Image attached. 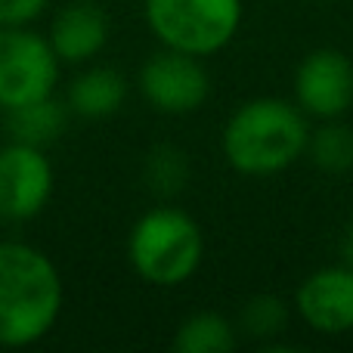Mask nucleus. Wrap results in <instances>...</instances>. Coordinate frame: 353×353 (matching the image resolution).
I'll return each instance as SVG.
<instances>
[{
  "instance_id": "1",
  "label": "nucleus",
  "mask_w": 353,
  "mask_h": 353,
  "mask_svg": "<svg viewBox=\"0 0 353 353\" xmlns=\"http://www.w3.org/2000/svg\"><path fill=\"white\" fill-rule=\"evenodd\" d=\"M62 279L43 251L0 239V347H28L56 325Z\"/></svg>"
},
{
  "instance_id": "2",
  "label": "nucleus",
  "mask_w": 353,
  "mask_h": 353,
  "mask_svg": "<svg viewBox=\"0 0 353 353\" xmlns=\"http://www.w3.org/2000/svg\"><path fill=\"white\" fill-rule=\"evenodd\" d=\"M310 128L298 103L261 97L242 103L223 128V155L230 168L248 176H270L292 168L307 152Z\"/></svg>"
},
{
  "instance_id": "3",
  "label": "nucleus",
  "mask_w": 353,
  "mask_h": 353,
  "mask_svg": "<svg viewBox=\"0 0 353 353\" xmlns=\"http://www.w3.org/2000/svg\"><path fill=\"white\" fill-rule=\"evenodd\" d=\"M205 254V236L186 211L161 205L134 223L128 239L130 267L140 279L159 288L183 285L199 270Z\"/></svg>"
},
{
  "instance_id": "4",
  "label": "nucleus",
  "mask_w": 353,
  "mask_h": 353,
  "mask_svg": "<svg viewBox=\"0 0 353 353\" xmlns=\"http://www.w3.org/2000/svg\"><path fill=\"white\" fill-rule=\"evenodd\" d=\"M242 0H146V25L165 47L211 56L236 37Z\"/></svg>"
},
{
  "instance_id": "5",
  "label": "nucleus",
  "mask_w": 353,
  "mask_h": 353,
  "mask_svg": "<svg viewBox=\"0 0 353 353\" xmlns=\"http://www.w3.org/2000/svg\"><path fill=\"white\" fill-rule=\"evenodd\" d=\"M59 78V59L47 37L25 25H0V112L50 97Z\"/></svg>"
},
{
  "instance_id": "6",
  "label": "nucleus",
  "mask_w": 353,
  "mask_h": 353,
  "mask_svg": "<svg viewBox=\"0 0 353 353\" xmlns=\"http://www.w3.org/2000/svg\"><path fill=\"white\" fill-rule=\"evenodd\" d=\"M140 93L161 115H189L211 97V78L199 56L165 47L143 62Z\"/></svg>"
},
{
  "instance_id": "7",
  "label": "nucleus",
  "mask_w": 353,
  "mask_h": 353,
  "mask_svg": "<svg viewBox=\"0 0 353 353\" xmlns=\"http://www.w3.org/2000/svg\"><path fill=\"white\" fill-rule=\"evenodd\" d=\"M53 192V168L43 149L6 143L0 149V220L22 223L43 211Z\"/></svg>"
},
{
  "instance_id": "8",
  "label": "nucleus",
  "mask_w": 353,
  "mask_h": 353,
  "mask_svg": "<svg viewBox=\"0 0 353 353\" xmlns=\"http://www.w3.org/2000/svg\"><path fill=\"white\" fill-rule=\"evenodd\" d=\"M294 103L304 115L341 118L353 105V62L335 47H319L294 72Z\"/></svg>"
},
{
  "instance_id": "9",
  "label": "nucleus",
  "mask_w": 353,
  "mask_h": 353,
  "mask_svg": "<svg viewBox=\"0 0 353 353\" xmlns=\"http://www.w3.org/2000/svg\"><path fill=\"white\" fill-rule=\"evenodd\" d=\"M301 319L319 335H347L353 329V267H323L301 282L294 294Z\"/></svg>"
},
{
  "instance_id": "10",
  "label": "nucleus",
  "mask_w": 353,
  "mask_h": 353,
  "mask_svg": "<svg viewBox=\"0 0 353 353\" xmlns=\"http://www.w3.org/2000/svg\"><path fill=\"white\" fill-rule=\"evenodd\" d=\"M47 41L59 62H87L109 41V16L97 0H72L53 16Z\"/></svg>"
},
{
  "instance_id": "11",
  "label": "nucleus",
  "mask_w": 353,
  "mask_h": 353,
  "mask_svg": "<svg viewBox=\"0 0 353 353\" xmlns=\"http://www.w3.org/2000/svg\"><path fill=\"white\" fill-rule=\"evenodd\" d=\"M128 99V78L118 68L97 65L81 72L68 87V109L81 118H109Z\"/></svg>"
},
{
  "instance_id": "12",
  "label": "nucleus",
  "mask_w": 353,
  "mask_h": 353,
  "mask_svg": "<svg viewBox=\"0 0 353 353\" xmlns=\"http://www.w3.org/2000/svg\"><path fill=\"white\" fill-rule=\"evenodd\" d=\"M3 124H6V137L12 143H25V146H50L62 137L65 130V105L56 103L53 93L41 99H31L25 105L3 112Z\"/></svg>"
},
{
  "instance_id": "13",
  "label": "nucleus",
  "mask_w": 353,
  "mask_h": 353,
  "mask_svg": "<svg viewBox=\"0 0 353 353\" xmlns=\"http://www.w3.org/2000/svg\"><path fill=\"white\" fill-rule=\"evenodd\" d=\"M171 347L176 353H230L236 347V329L220 313L201 310L183 319Z\"/></svg>"
},
{
  "instance_id": "14",
  "label": "nucleus",
  "mask_w": 353,
  "mask_h": 353,
  "mask_svg": "<svg viewBox=\"0 0 353 353\" xmlns=\"http://www.w3.org/2000/svg\"><path fill=\"white\" fill-rule=\"evenodd\" d=\"M307 155L323 174H347L353 171V128L329 118L323 128L310 130Z\"/></svg>"
},
{
  "instance_id": "15",
  "label": "nucleus",
  "mask_w": 353,
  "mask_h": 353,
  "mask_svg": "<svg viewBox=\"0 0 353 353\" xmlns=\"http://www.w3.org/2000/svg\"><path fill=\"white\" fill-rule=\"evenodd\" d=\"M143 180H146V189L159 199H174L186 189L189 180V161L186 152L180 146H171V143H161L152 152L146 155V165H143Z\"/></svg>"
},
{
  "instance_id": "16",
  "label": "nucleus",
  "mask_w": 353,
  "mask_h": 353,
  "mask_svg": "<svg viewBox=\"0 0 353 353\" xmlns=\"http://www.w3.org/2000/svg\"><path fill=\"white\" fill-rule=\"evenodd\" d=\"M285 325H288V307L276 294H254L239 310V329H242V335L254 338V341H270V338L282 335Z\"/></svg>"
},
{
  "instance_id": "17",
  "label": "nucleus",
  "mask_w": 353,
  "mask_h": 353,
  "mask_svg": "<svg viewBox=\"0 0 353 353\" xmlns=\"http://www.w3.org/2000/svg\"><path fill=\"white\" fill-rule=\"evenodd\" d=\"M50 0H0V25H28Z\"/></svg>"
},
{
  "instance_id": "18",
  "label": "nucleus",
  "mask_w": 353,
  "mask_h": 353,
  "mask_svg": "<svg viewBox=\"0 0 353 353\" xmlns=\"http://www.w3.org/2000/svg\"><path fill=\"white\" fill-rule=\"evenodd\" d=\"M341 261L353 267V223L344 230V239H341Z\"/></svg>"
}]
</instances>
